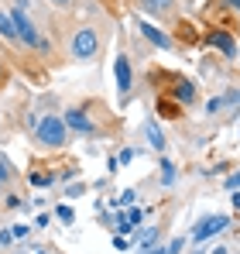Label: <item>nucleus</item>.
Returning a JSON list of instances; mask_svg holds the SVG:
<instances>
[{"mask_svg": "<svg viewBox=\"0 0 240 254\" xmlns=\"http://www.w3.org/2000/svg\"><path fill=\"white\" fill-rule=\"evenodd\" d=\"M175 31H179V42H196V31H192V24H189V21H179V24H175Z\"/></svg>", "mask_w": 240, "mask_h": 254, "instance_id": "nucleus-14", "label": "nucleus"}, {"mask_svg": "<svg viewBox=\"0 0 240 254\" xmlns=\"http://www.w3.org/2000/svg\"><path fill=\"white\" fill-rule=\"evenodd\" d=\"M144 137H148V144H151L155 151H165V134H161L155 124H144Z\"/></svg>", "mask_w": 240, "mask_h": 254, "instance_id": "nucleus-13", "label": "nucleus"}, {"mask_svg": "<svg viewBox=\"0 0 240 254\" xmlns=\"http://www.w3.org/2000/svg\"><path fill=\"white\" fill-rule=\"evenodd\" d=\"M172 100H175V103H182V107H189V103L196 100V83H192V79H185V76H182V79H175Z\"/></svg>", "mask_w": 240, "mask_h": 254, "instance_id": "nucleus-8", "label": "nucleus"}, {"mask_svg": "<svg viewBox=\"0 0 240 254\" xmlns=\"http://www.w3.org/2000/svg\"><path fill=\"white\" fill-rule=\"evenodd\" d=\"M114 248H117V251H127L130 244H127V241H123V237H120V234H117V237H114Z\"/></svg>", "mask_w": 240, "mask_h": 254, "instance_id": "nucleus-24", "label": "nucleus"}, {"mask_svg": "<svg viewBox=\"0 0 240 254\" xmlns=\"http://www.w3.org/2000/svg\"><path fill=\"white\" fill-rule=\"evenodd\" d=\"M35 254H45V251H35Z\"/></svg>", "mask_w": 240, "mask_h": 254, "instance_id": "nucleus-30", "label": "nucleus"}, {"mask_svg": "<svg viewBox=\"0 0 240 254\" xmlns=\"http://www.w3.org/2000/svg\"><path fill=\"white\" fill-rule=\"evenodd\" d=\"M62 121H65V127H72V130H79V134H96V124H93V121L82 114L79 107L65 110V117H62Z\"/></svg>", "mask_w": 240, "mask_h": 254, "instance_id": "nucleus-6", "label": "nucleus"}, {"mask_svg": "<svg viewBox=\"0 0 240 254\" xmlns=\"http://www.w3.org/2000/svg\"><path fill=\"white\" fill-rule=\"evenodd\" d=\"M0 35H3L7 42H17V28H14V17H10L7 10H0Z\"/></svg>", "mask_w": 240, "mask_h": 254, "instance_id": "nucleus-12", "label": "nucleus"}, {"mask_svg": "<svg viewBox=\"0 0 240 254\" xmlns=\"http://www.w3.org/2000/svg\"><path fill=\"white\" fill-rule=\"evenodd\" d=\"M148 254H165V251H148Z\"/></svg>", "mask_w": 240, "mask_h": 254, "instance_id": "nucleus-29", "label": "nucleus"}, {"mask_svg": "<svg viewBox=\"0 0 240 254\" xmlns=\"http://www.w3.org/2000/svg\"><path fill=\"white\" fill-rule=\"evenodd\" d=\"M52 3H72V0H52Z\"/></svg>", "mask_w": 240, "mask_h": 254, "instance_id": "nucleus-28", "label": "nucleus"}, {"mask_svg": "<svg viewBox=\"0 0 240 254\" xmlns=\"http://www.w3.org/2000/svg\"><path fill=\"white\" fill-rule=\"evenodd\" d=\"M31 182H35V186H48V182H52V175H41V172H35V175H31Z\"/></svg>", "mask_w": 240, "mask_h": 254, "instance_id": "nucleus-21", "label": "nucleus"}, {"mask_svg": "<svg viewBox=\"0 0 240 254\" xmlns=\"http://www.w3.org/2000/svg\"><path fill=\"white\" fill-rule=\"evenodd\" d=\"M114 76H117L120 100H127V93H130V86H134V69H130V59H127V55H117V62H114Z\"/></svg>", "mask_w": 240, "mask_h": 254, "instance_id": "nucleus-5", "label": "nucleus"}, {"mask_svg": "<svg viewBox=\"0 0 240 254\" xmlns=\"http://www.w3.org/2000/svg\"><path fill=\"white\" fill-rule=\"evenodd\" d=\"M141 31H144V38H148V42H155L158 48H172V38H168L161 28H155V24H141Z\"/></svg>", "mask_w": 240, "mask_h": 254, "instance_id": "nucleus-10", "label": "nucleus"}, {"mask_svg": "<svg viewBox=\"0 0 240 254\" xmlns=\"http://www.w3.org/2000/svg\"><path fill=\"white\" fill-rule=\"evenodd\" d=\"M227 189H240V172H234V175H227Z\"/></svg>", "mask_w": 240, "mask_h": 254, "instance_id": "nucleus-22", "label": "nucleus"}, {"mask_svg": "<svg viewBox=\"0 0 240 254\" xmlns=\"http://www.w3.org/2000/svg\"><path fill=\"white\" fill-rule=\"evenodd\" d=\"M35 137H38L45 148H62L65 141H69V127L62 117H55V114H45L38 124H35Z\"/></svg>", "mask_w": 240, "mask_h": 254, "instance_id": "nucleus-1", "label": "nucleus"}, {"mask_svg": "<svg viewBox=\"0 0 240 254\" xmlns=\"http://www.w3.org/2000/svg\"><path fill=\"white\" fill-rule=\"evenodd\" d=\"M223 103H227V96H213V100L206 103V114H216V110H220Z\"/></svg>", "mask_w": 240, "mask_h": 254, "instance_id": "nucleus-20", "label": "nucleus"}, {"mask_svg": "<svg viewBox=\"0 0 240 254\" xmlns=\"http://www.w3.org/2000/svg\"><path fill=\"white\" fill-rule=\"evenodd\" d=\"M234 210H240V192H234Z\"/></svg>", "mask_w": 240, "mask_h": 254, "instance_id": "nucleus-26", "label": "nucleus"}, {"mask_svg": "<svg viewBox=\"0 0 240 254\" xmlns=\"http://www.w3.org/2000/svg\"><path fill=\"white\" fill-rule=\"evenodd\" d=\"M158 114L165 117V121H179V117H182V103H175V100H161Z\"/></svg>", "mask_w": 240, "mask_h": 254, "instance_id": "nucleus-11", "label": "nucleus"}, {"mask_svg": "<svg viewBox=\"0 0 240 254\" xmlns=\"http://www.w3.org/2000/svg\"><path fill=\"white\" fill-rule=\"evenodd\" d=\"M141 7L148 14H155V17H168L175 10V0H141Z\"/></svg>", "mask_w": 240, "mask_h": 254, "instance_id": "nucleus-9", "label": "nucleus"}, {"mask_svg": "<svg viewBox=\"0 0 240 254\" xmlns=\"http://www.w3.org/2000/svg\"><path fill=\"white\" fill-rule=\"evenodd\" d=\"M182 248H185V237H175V241L165 248V254H182Z\"/></svg>", "mask_w": 240, "mask_h": 254, "instance_id": "nucleus-19", "label": "nucleus"}, {"mask_svg": "<svg viewBox=\"0 0 240 254\" xmlns=\"http://www.w3.org/2000/svg\"><path fill=\"white\" fill-rule=\"evenodd\" d=\"M100 52V35L93 31V28H79L76 35H72V55L79 59V62H86V59H93Z\"/></svg>", "mask_w": 240, "mask_h": 254, "instance_id": "nucleus-3", "label": "nucleus"}, {"mask_svg": "<svg viewBox=\"0 0 240 254\" xmlns=\"http://www.w3.org/2000/svg\"><path fill=\"white\" fill-rule=\"evenodd\" d=\"M206 45H209V48H220L227 59H237V42H234L227 31H209V35H206Z\"/></svg>", "mask_w": 240, "mask_h": 254, "instance_id": "nucleus-7", "label": "nucleus"}, {"mask_svg": "<svg viewBox=\"0 0 240 254\" xmlns=\"http://www.w3.org/2000/svg\"><path fill=\"white\" fill-rule=\"evenodd\" d=\"M227 7H230V10H237V14H240V0H227Z\"/></svg>", "mask_w": 240, "mask_h": 254, "instance_id": "nucleus-25", "label": "nucleus"}, {"mask_svg": "<svg viewBox=\"0 0 240 254\" xmlns=\"http://www.w3.org/2000/svg\"><path fill=\"white\" fill-rule=\"evenodd\" d=\"M114 162H117V169H120V165H130V162H134V148H123Z\"/></svg>", "mask_w": 240, "mask_h": 254, "instance_id": "nucleus-18", "label": "nucleus"}, {"mask_svg": "<svg viewBox=\"0 0 240 254\" xmlns=\"http://www.w3.org/2000/svg\"><path fill=\"white\" fill-rule=\"evenodd\" d=\"M161 182H165V186L175 182V162H168V158H161Z\"/></svg>", "mask_w": 240, "mask_h": 254, "instance_id": "nucleus-16", "label": "nucleus"}, {"mask_svg": "<svg viewBox=\"0 0 240 254\" xmlns=\"http://www.w3.org/2000/svg\"><path fill=\"white\" fill-rule=\"evenodd\" d=\"M55 216H59L62 223H72V220H76V213H72V206H65V203H62V206L55 210Z\"/></svg>", "mask_w": 240, "mask_h": 254, "instance_id": "nucleus-17", "label": "nucleus"}, {"mask_svg": "<svg viewBox=\"0 0 240 254\" xmlns=\"http://www.w3.org/2000/svg\"><path fill=\"white\" fill-rule=\"evenodd\" d=\"M213 254H227V248H216V251H213Z\"/></svg>", "mask_w": 240, "mask_h": 254, "instance_id": "nucleus-27", "label": "nucleus"}, {"mask_svg": "<svg viewBox=\"0 0 240 254\" xmlns=\"http://www.w3.org/2000/svg\"><path fill=\"white\" fill-rule=\"evenodd\" d=\"M0 76H3V69H0Z\"/></svg>", "mask_w": 240, "mask_h": 254, "instance_id": "nucleus-31", "label": "nucleus"}, {"mask_svg": "<svg viewBox=\"0 0 240 254\" xmlns=\"http://www.w3.org/2000/svg\"><path fill=\"white\" fill-rule=\"evenodd\" d=\"M230 227V216H223V213H216V216H206L196 223V230H192V241L202 244V241H209V237H216L220 230H227Z\"/></svg>", "mask_w": 240, "mask_h": 254, "instance_id": "nucleus-4", "label": "nucleus"}, {"mask_svg": "<svg viewBox=\"0 0 240 254\" xmlns=\"http://www.w3.org/2000/svg\"><path fill=\"white\" fill-rule=\"evenodd\" d=\"M10 241H14V230H0V248L10 244Z\"/></svg>", "mask_w": 240, "mask_h": 254, "instance_id": "nucleus-23", "label": "nucleus"}, {"mask_svg": "<svg viewBox=\"0 0 240 254\" xmlns=\"http://www.w3.org/2000/svg\"><path fill=\"white\" fill-rule=\"evenodd\" d=\"M10 175H14V165H10V162H7V155L0 151V189L10 182Z\"/></svg>", "mask_w": 240, "mask_h": 254, "instance_id": "nucleus-15", "label": "nucleus"}, {"mask_svg": "<svg viewBox=\"0 0 240 254\" xmlns=\"http://www.w3.org/2000/svg\"><path fill=\"white\" fill-rule=\"evenodd\" d=\"M10 17H14V28H17V38H21L24 45H31L35 52H45V55H48V48H52V45H48V38H45V35L38 31V24H35V21H31V17L24 14V10H17V7L10 10Z\"/></svg>", "mask_w": 240, "mask_h": 254, "instance_id": "nucleus-2", "label": "nucleus"}]
</instances>
